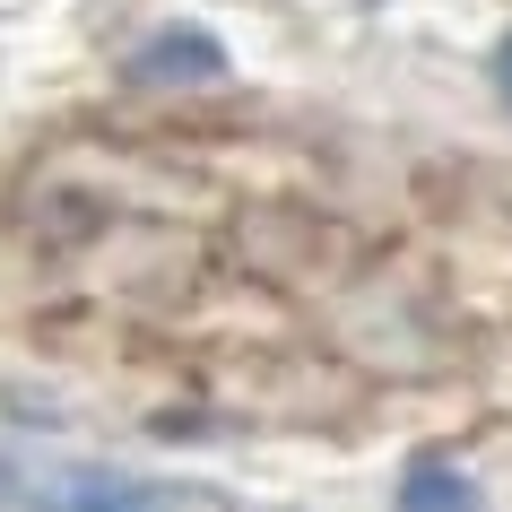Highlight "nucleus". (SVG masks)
Returning <instances> with one entry per match:
<instances>
[{"instance_id":"obj_1","label":"nucleus","mask_w":512,"mask_h":512,"mask_svg":"<svg viewBox=\"0 0 512 512\" xmlns=\"http://www.w3.org/2000/svg\"><path fill=\"white\" fill-rule=\"evenodd\" d=\"M0 512H252L217 478H183V469H139V460L105 452H61L35 434L0 443Z\"/></svg>"},{"instance_id":"obj_2","label":"nucleus","mask_w":512,"mask_h":512,"mask_svg":"<svg viewBox=\"0 0 512 512\" xmlns=\"http://www.w3.org/2000/svg\"><path fill=\"white\" fill-rule=\"evenodd\" d=\"M226 79H235V53L200 18H165L122 53V87H139V96H200V87H226Z\"/></svg>"},{"instance_id":"obj_3","label":"nucleus","mask_w":512,"mask_h":512,"mask_svg":"<svg viewBox=\"0 0 512 512\" xmlns=\"http://www.w3.org/2000/svg\"><path fill=\"white\" fill-rule=\"evenodd\" d=\"M382 512H495V495H486L478 460H460L452 443H417V452H400V469H391Z\"/></svg>"},{"instance_id":"obj_4","label":"nucleus","mask_w":512,"mask_h":512,"mask_svg":"<svg viewBox=\"0 0 512 512\" xmlns=\"http://www.w3.org/2000/svg\"><path fill=\"white\" fill-rule=\"evenodd\" d=\"M486 96H495V105H504V122H512V27L486 44Z\"/></svg>"}]
</instances>
